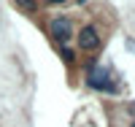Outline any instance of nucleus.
Returning <instances> with one entry per match:
<instances>
[{
  "mask_svg": "<svg viewBox=\"0 0 135 127\" xmlns=\"http://www.w3.org/2000/svg\"><path fill=\"white\" fill-rule=\"evenodd\" d=\"M49 30H51V38L57 41L60 46H65L68 41H70V35H73V25H70L68 16H54L51 25H49Z\"/></svg>",
  "mask_w": 135,
  "mask_h": 127,
  "instance_id": "obj_2",
  "label": "nucleus"
},
{
  "mask_svg": "<svg viewBox=\"0 0 135 127\" xmlns=\"http://www.w3.org/2000/svg\"><path fill=\"white\" fill-rule=\"evenodd\" d=\"M86 84L92 87V89H100V92H116V81L111 78V73L105 70L103 65H97L95 60L92 62H86Z\"/></svg>",
  "mask_w": 135,
  "mask_h": 127,
  "instance_id": "obj_1",
  "label": "nucleus"
},
{
  "mask_svg": "<svg viewBox=\"0 0 135 127\" xmlns=\"http://www.w3.org/2000/svg\"><path fill=\"white\" fill-rule=\"evenodd\" d=\"M49 6H60V3H65V0H46Z\"/></svg>",
  "mask_w": 135,
  "mask_h": 127,
  "instance_id": "obj_6",
  "label": "nucleus"
},
{
  "mask_svg": "<svg viewBox=\"0 0 135 127\" xmlns=\"http://www.w3.org/2000/svg\"><path fill=\"white\" fill-rule=\"evenodd\" d=\"M62 57H65V62H73V60H76V54L68 49V46H62Z\"/></svg>",
  "mask_w": 135,
  "mask_h": 127,
  "instance_id": "obj_5",
  "label": "nucleus"
},
{
  "mask_svg": "<svg viewBox=\"0 0 135 127\" xmlns=\"http://www.w3.org/2000/svg\"><path fill=\"white\" fill-rule=\"evenodd\" d=\"M132 127H135V124H132Z\"/></svg>",
  "mask_w": 135,
  "mask_h": 127,
  "instance_id": "obj_7",
  "label": "nucleus"
},
{
  "mask_svg": "<svg viewBox=\"0 0 135 127\" xmlns=\"http://www.w3.org/2000/svg\"><path fill=\"white\" fill-rule=\"evenodd\" d=\"M14 6L22 8V11H27V14H32V11L38 8V0H14Z\"/></svg>",
  "mask_w": 135,
  "mask_h": 127,
  "instance_id": "obj_4",
  "label": "nucleus"
},
{
  "mask_svg": "<svg viewBox=\"0 0 135 127\" xmlns=\"http://www.w3.org/2000/svg\"><path fill=\"white\" fill-rule=\"evenodd\" d=\"M78 46H81L84 51H95L97 46H100V32H97V27H92V25L81 27V32H78Z\"/></svg>",
  "mask_w": 135,
  "mask_h": 127,
  "instance_id": "obj_3",
  "label": "nucleus"
}]
</instances>
